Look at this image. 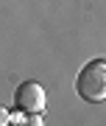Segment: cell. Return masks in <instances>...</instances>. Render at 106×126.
<instances>
[{"mask_svg":"<svg viewBox=\"0 0 106 126\" xmlns=\"http://www.w3.org/2000/svg\"><path fill=\"white\" fill-rule=\"evenodd\" d=\"M75 93L89 104L106 101V62H101V59L87 62L75 76Z\"/></svg>","mask_w":106,"mask_h":126,"instance_id":"obj_1","label":"cell"},{"mask_svg":"<svg viewBox=\"0 0 106 126\" xmlns=\"http://www.w3.org/2000/svg\"><path fill=\"white\" fill-rule=\"evenodd\" d=\"M14 107L22 112H42L45 109V87L39 81H22L14 90Z\"/></svg>","mask_w":106,"mask_h":126,"instance_id":"obj_2","label":"cell"},{"mask_svg":"<svg viewBox=\"0 0 106 126\" xmlns=\"http://www.w3.org/2000/svg\"><path fill=\"white\" fill-rule=\"evenodd\" d=\"M9 123H11V112L6 107H0V126H9Z\"/></svg>","mask_w":106,"mask_h":126,"instance_id":"obj_3","label":"cell"}]
</instances>
